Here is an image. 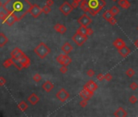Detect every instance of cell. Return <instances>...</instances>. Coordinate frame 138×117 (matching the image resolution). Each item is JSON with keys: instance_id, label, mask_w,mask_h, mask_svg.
I'll use <instances>...</instances> for the list:
<instances>
[{"instance_id": "6da1fadb", "label": "cell", "mask_w": 138, "mask_h": 117, "mask_svg": "<svg viewBox=\"0 0 138 117\" xmlns=\"http://www.w3.org/2000/svg\"><path fill=\"white\" fill-rule=\"evenodd\" d=\"M106 4L104 0H82L81 8L84 12H89L93 16H96L103 9Z\"/></svg>"}, {"instance_id": "7a4b0ae2", "label": "cell", "mask_w": 138, "mask_h": 117, "mask_svg": "<svg viewBox=\"0 0 138 117\" xmlns=\"http://www.w3.org/2000/svg\"><path fill=\"white\" fill-rule=\"evenodd\" d=\"M35 52L37 54V55L43 59V58H45V57L50 52V48H49L48 46L46 45V44L41 43L36 48V49H35Z\"/></svg>"}, {"instance_id": "3957f363", "label": "cell", "mask_w": 138, "mask_h": 117, "mask_svg": "<svg viewBox=\"0 0 138 117\" xmlns=\"http://www.w3.org/2000/svg\"><path fill=\"white\" fill-rule=\"evenodd\" d=\"M72 39L77 46H81L86 41L88 40V36L87 35H82V34H78V33H76V34H75L72 36Z\"/></svg>"}, {"instance_id": "277c9868", "label": "cell", "mask_w": 138, "mask_h": 117, "mask_svg": "<svg viewBox=\"0 0 138 117\" xmlns=\"http://www.w3.org/2000/svg\"><path fill=\"white\" fill-rule=\"evenodd\" d=\"M73 9H74V7H72V4H70L67 1L64 2V3L59 7V11L63 13L65 16H68V15L72 12Z\"/></svg>"}, {"instance_id": "5b68a950", "label": "cell", "mask_w": 138, "mask_h": 117, "mask_svg": "<svg viewBox=\"0 0 138 117\" xmlns=\"http://www.w3.org/2000/svg\"><path fill=\"white\" fill-rule=\"evenodd\" d=\"M69 97H70V94H69V93L64 88L60 89L56 94V98L62 103H65L69 98Z\"/></svg>"}, {"instance_id": "8992f818", "label": "cell", "mask_w": 138, "mask_h": 117, "mask_svg": "<svg viewBox=\"0 0 138 117\" xmlns=\"http://www.w3.org/2000/svg\"><path fill=\"white\" fill-rule=\"evenodd\" d=\"M77 22L80 24L81 25H83V26H89L92 23V19L90 18V16L87 15V14H83L81 15L80 18L77 20Z\"/></svg>"}, {"instance_id": "52a82bcc", "label": "cell", "mask_w": 138, "mask_h": 117, "mask_svg": "<svg viewBox=\"0 0 138 117\" xmlns=\"http://www.w3.org/2000/svg\"><path fill=\"white\" fill-rule=\"evenodd\" d=\"M113 46L119 50L120 49H122L123 47H124V46H126V43L122 38H116L114 41H113Z\"/></svg>"}, {"instance_id": "ba28073f", "label": "cell", "mask_w": 138, "mask_h": 117, "mask_svg": "<svg viewBox=\"0 0 138 117\" xmlns=\"http://www.w3.org/2000/svg\"><path fill=\"white\" fill-rule=\"evenodd\" d=\"M83 87L89 88L90 89L93 90V91L94 92V91H96V90L97 89V87H98V86H97V85L93 80H90L87 83L84 84V85H83Z\"/></svg>"}, {"instance_id": "9c48e42d", "label": "cell", "mask_w": 138, "mask_h": 117, "mask_svg": "<svg viewBox=\"0 0 138 117\" xmlns=\"http://www.w3.org/2000/svg\"><path fill=\"white\" fill-rule=\"evenodd\" d=\"M114 116L115 117H126L128 116V113L123 107H120L114 112Z\"/></svg>"}, {"instance_id": "30bf717a", "label": "cell", "mask_w": 138, "mask_h": 117, "mask_svg": "<svg viewBox=\"0 0 138 117\" xmlns=\"http://www.w3.org/2000/svg\"><path fill=\"white\" fill-rule=\"evenodd\" d=\"M61 50H63V51L65 53V54L67 55H68L69 53H71L72 51V50H73V47H72V46L71 45L69 42H65L63 44V46H62V47H61Z\"/></svg>"}, {"instance_id": "8fae6325", "label": "cell", "mask_w": 138, "mask_h": 117, "mask_svg": "<svg viewBox=\"0 0 138 117\" xmlns=\"http://www.w3.org/2000/svg\"><path fill=\"white\" fill-rule=\"evenodd\" d=\"M54 28L56 32L59 33V34H65L67 31V28L65 27V25H61V24H56V25L54 26Z\"/></svg>"}, {"instance_id": "7c38bea8", "label": "cell", "mask_w": 138, "mask_h": 117, "mask_svg": "<svg viewBox=\"0 0 138 117\" xmlns=\"http://www.w3.org/2000/svg\"><path fill=\"white\" fill-rule=\"evenodd\" d=\"M119 55H121L123 58H126L127 56L129 54L131 53V50L129 49V48L128 47V46H124V47H123L122 49L119 50Z\"/></svg>"}, {"instance_id": "4fadbf2b", "label": "cell", "mask_w": 138, "mask_h": 117, "mask_svg": "<svg viewBox=\"0 0 138 117\" xmlns=\"http://www.w3.org/2000/svg\"><path fill=\"white\" fill-rule=\"evenodd\" d=\"M42 88H43V89L46 90V92H50L51 90L53 89V88H54V85H53L50 81H47L43 84Z\"/></svg>"}, {"instance_id": "5bb4252c", "label": "cell", "mask_w": 138, "mask_h": 117, "mask_svg": "<svg viewBox=\"0 0 138 117\" xmlns=\"http://www.w3.org/2000/svg\"><path fill=\"white\" fill-rule=\"evenodd\" d=\"M118 4H119L123 9H128L131 6L130 3H129L128 0H119V1H118Z\"/></svg>"}, {"instance_id": "9a60e30c", "label": "cell", "mask_w": 138, "mask_h": 117, "mask_svg": "<svg viewBox=\"0 0 138 117\" xmlns=\"http://www.w3.org/2000/svg\"><path fill=\"white\" fill-rule=\"evenodd\" d=\"M79 94H80V96H81L83 99H86V100H88V101L90 100V98L93 97V96H91L90 94H89V92L87 91V90L84 89H82L81 91L80 92Z\"/></svg>"}, {"instance_id": "2e32d148", "label": "cell", "mask_w": 138, "mask_h": 117, "mask_svg": "<svg viewBox=\"0 0 138 117\" xmlns=\"http://www.w3.org/2000/svg\"><path fill=\"white\" fill-rule=\"evenodd\" d=\"M87 30H88V26L81 25V27H79L78 29L76 30V33H78V34H82V35H87Z\"/></svg>"}, {"instance_id": "e0dca14e", "label": "cell", "mask_w": 138, "mask_h": 117, "mask_svg": "<svg viewBox=\"0 0 138 117\" xmlns=\"http://www.w3.org/2000/svg\"><path fill=\"white\" fill-rule=\"evenodd\" d=\"M40 13H41V9H40V7L38 6L35 5L34 7H33L32 9V14L34 17H37L38 16V15H40Z\"/></svg>"}, {"instance_id": "ac0fdd59", "label": "cell", "mask_w": 138, "mask_h": 117, "mask_svg": "<svg viewBox=\"0 0 138 117\" xmlns=\"http://www.w3.org/2000/svg\"><path fill=\"white\" fill-rule=\"evenodd\" d=\"M112 17H114V16L112 15V14H111V12H110V10L106 11V12H104L103 14H102V18H103L106 21H108L109 20H110V18H112Z\"/></svg>"}, {"instance_id": "d6986e66", "label": "cell", "mask_w": 138, "mask_h": 117, "mask_svg": "<svg viewBox=\"0 0 138 117\" xmlns=\"http://www.w3.org/2000/svg\"><path fill=\"white\" fill-rule=\"evenodd\" d=\"M71 63H72V59H71L70 57H69L67 54H65V55H64V58H63V64H62V65L68 66Z\"/></svg>"}, {"instance_id": "ffe728a7", "label": "cell", "mask_w": 138, "mask_h": 117, "mask_svg": "<svg viewBox=\"0 0 138 117\" xmlns=\"http://www.w3.org/2000/svg\"><path fill=\"white\" fill-rule=\"evenodd\" d=\"M110 11L111 14H112V15H113L114 17L115 16V15H117L120 12L119 7H116V6H113L112 7H111L110 9Z\"/></svg>"}, {"instance_id": "44dd1931", "label": "cell", "mask_w": 138, "mask_h": 117, "mask_svg": "<svg viewBox=\"0 0 138 117\" xmlns=\"http://www.w3.org/2000/svg\"><path fill=\"white\" fill-rule=\"evenodd\" d=\"M135 73H136L135 70L133 69V68H128V69L125 72V74H126L128 77H130V78H131V77H132L133 76H134Z\"/></svg>"}, {"instance_id": "7402d4cb", "label": "cell", "mask_w": 138, "mask_h": 117, "mask_svg": "<svg viewBox=\"0 0 138 117\" xmlns=\"http://www.w3.org/2000/svg\"><path fill=\"white\" fill-rule=\"evenodd\" d=\"M128 102L132 103V104H135L137 102V98L135 95H131L128 98Z\"/></svg>"}, {"instance_id": "603a6c76", "label": "cell", "mask_w": 138, "mask_h": 117, "mask_svg": "<svg viewBox=\"0 0 138 117\" xmlns=\"http://www.w3.org/2000/svg\"><path fill=\"white\" fill-rule=\"evenodd\" d=\"M129 88H130L131 89H132V90H136L138 88V84L137 82H135V81L131 82L130 84H129Z\"/></svg>"}, {"instance_id": "cb8c5ba5", "label": "cell", "mask_w": 138, "mask_h": 117, "mask_svg": "<svg viewBox=\"0 0 138 117\" xmlns=\"http://www.w3.org/2000/svg\"><path fill=\"white\" fill-rule=\"evenodd\" d=\"M63 58H64V55L63 54H60L59 55L57 56L56 60L58 63H59L60 64H63Z\"/></svg>"}, {"instance_id": "d4e9b609", "label": "cell", "mask_w": 138, "mask_h": 117, "mask_svg": "<svg viewBox=\"0 0 138 117\" xmlns=\"http://www.w3.org/2000/svg\"><path fill=\"white\" fill-rule=\"evenodd\" d=\"M29 101L33 103V104H35V103H36L37 101H38V98H37V97L35 95V94H33L32 97L29 98Z\"/></svg>"}, {"instance_id": "484cf974", "label": "cell", "mask_w": 138, "mask_h": 117, "mask_svg": "<svg viewBox=\"0 0 138 117\" xmlns=\"http://www.w3.org/2000/svg\"><path fill=\"white\" fill-rule=\"evenodd\" d=\"M86 75H87L88 76H90V77H92L93 76L95 75V72H94V70H93V69H89L87 72H86Z\"/></svg>"}, {"instance_id": "4316f807", "label": "cell", "mask_w": 138, "mask_h": 117, "mask_svg": "<svg viewBox=\"0 0 138 117\" xmlns=\"http://www.w3.org/2000/svg\"><path fill=\"white\" fill-rule=\"evenodd\" d=\"M59 70H60V72H61L63 74L67 73V72H68V67H67V66H65V65H63V66H62V67L60 68Z\"/></svg>"}, {"instance_id": "83f0119b", "label": "cell", "mask_w": 138, "mask_h": 117, "mask_svg": "<svg viewBox=\"0 0 138 117\" xmlns=\"http://www.w3.org/2000/svg\"><path fill=\"white\" fill-rule=\"evenodd\" d=\"M87 104H88V100H86V99H83V100L80 102V106L81 107H85Z\"/></svg>"}, {"instance_id": "f1b7e54d", "label": "cell", "mask_w": 138, "mask_h": 117, "mask_svg": "<svg viewBox=\"0 0 138 117\" xmlns=\"http://www.w3.org/2000/svg\"><path fill=\"white\" fill-rule=\"evenodd\" d=\"M108 22L111 25H115L117 24V20L115 19V17H112V18H110V20H109Z\"/></svg>"}, {"instance_id": "f546056e", "label": "cell", "mask_w": 138, "mask_h": 117, "mask_svg": "<svg viewBox=\"0 0 138 117\" xmlns=\"http://www.w3.org/2000/svg\"><path fill=\"white\" fill-rule=\"evenodd\" d=\"M97 79L99 81H102L103 80H105V76H104L102 73H98L97 75Z\"/></svg>"}, {"instance_id": "4dcf8cb0", "label": "cell", "mask_w": 138, "mask_h": 117, "mask_svg": "<svg viewBox=\"0 0 138 117\" xmlns=\"http://www.w3.org/2000/svg\"><path fill=\"white\" fill-rule=\"evenodd\" d=\"M112 78H113V76H111V74H110L109 72H107V73L105 75V80L106 81H110L112 80Z\"/></svg>"}, {"instance_id": "1f68e13d", "label": "cell", "mask_w": 138, "mask_h": 117, "mask_svg": "<svg viewBox=\"0 0 138 117\" xmlns=\"http://www.w3.org/2000/svg\"><path fill=\"white\" fill-rule=\"evenodd\" d=\"M42 12L44 13H46V14H48V13L50 12V8L49 7V6H45L43 8H42Z\"/></svg>"}, {"instance_id": "d6a6232c", "label": "cell", "mask_w": 138, "mask_h": 117, "mask_svg": "<svg viewBox=\"0 0 138 117\" xmlns=\"http://www.w3.org/2000/svg\"><path fill=\"white\" fill-rule=\"evenodd\" d=\"M93 34V30L91 28H88V30H87V35L88 36H90Z\"/></svg>"}, {"instance_id": "836d02e7", "label": "cell", "mask_w": 138, "mask_h": 117, "mask_svg": "<svg viewBox=\"0 0 138 117\" xmlns=\"http://www.w3.org/2000/svg\"><path fill=\"white\" fill-rule=\"evenodd\" d=\"M54 4V1L53 0H46V5L47 6H52Z\"/></svg>"}, {"instance_id": "e575fe53", "label": "cell", "mask_w": 138, "mask_h": 117, "mask_svg": "<svg viewBox=\"0 0 138 117\" xmlns=\"http://www.w3.org/2000/svg\"><path fill=\"white\" fill-rule=\"evenodd\" d=\"M72 7H73L74 8H76L77 7L79 6V3H78V2H76V1H72Z\"/></svg>"}, {"instance_id": "d590c367", "label": "cell", "mask_w": 138, "mask_h": 117, "mask_svg": "<svg viewBox=\"0 0 138 117\" xmlns=\"http://www.w3.org/2000/svg\"><path fill=\"white\" fill-rule=\"evenodd\" d=\"M34 80L36 81H39L40 80H41V76H39L38 74L35 75V76H34Z\"/></svg>"}, {"instance_id": "8d00e7d4", "label": "cell", "mask_w": 138, "mask_h": 117, "mask_svg": "<svg viewBox=\"0 0 138 117\" xmlns=\"http://www.w3.org/2000/svg\"><path fill=\"white\" fill-rule=\"evenodd\" d=\"M134 46H135L137 48H138V39H137V40H136V41H134Z\"/></svg>"}, {"instance_id": "74e56055", "label": "cell", "mask_w": 138, "mask_h": 117, "mask_svg": "<svg viewBox=\"0 0 138 117\" xmlns=\"http://www.w3.org/2000/svg\"><path fill=\"white\" fill-rule=\"evenodd\" d=\"M72 1H76V2H78V3H80V2H81L82 0H72Z\"/></svg>"}, {"instance_id": "f35d334b", "label": "cell", "mask_w": 138, "mask_h": 117, "mask_svg": "<svg viewBox=\"0 0 138 117\" xmlns=\"http://www.w3.org/2000/svg\"><path fill=\"white\" fill-rule=\"evenodd\" d=\"M112 1H114V2H116V1H117V0H112Z\"/></svg>"}, {"instance_id": "ab89813d", "label": "cell", "mask_w": 138, "mask_h": 117, "mask_svg": "<svg viewBox=\"0 0 138 117\" xmlns=\"http://www.w3.org/2000/svg\"><path fill=\"white\" fill-rule=\"evenodd\" d=\"M137 30H138V26H137Z\"/></svg>"}]
</instances>
